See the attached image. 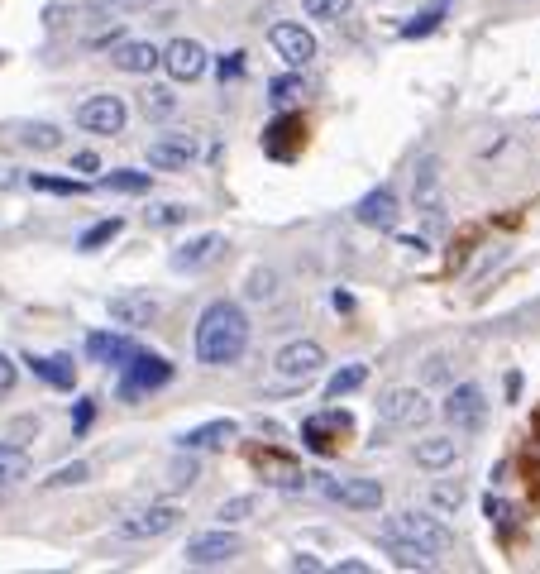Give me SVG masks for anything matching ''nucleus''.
<instances>
[{
    "mask_svg": "<svg viewBox=\"0 0 540 574\" xmlns=\"http://www.w3.org/2000/svg\"><path fill=\"white\" fill-rule=\"evenodd\" d=\"M192 350H196V364H206V369L239 364L244 350H249V311L239 302H211L201 311V321H196Z\"/></svg>",
    "mask_w": 540,
    "mask_h": 574,
    "instance_id": "f257e3e1",
    "label": "nucleus"
},
{
    "mask_svg": "<svg viewBox=\"0 0 540 574\" xmlns=\"http://www.w3.org/2000/svg\"><path fill=\"white\" fill-rule=\"evenodd\" d=\"M383 536H397V541H411V546H421V551H431L435 560L454 551V531L445 527V522H440L435 512H416V508L392 512L388 522H383Z\"/></svg>",
    "mask_w": 540,
    "mask_h": 574,
    "instance_id": "f03ea898",
    "label": "nucleus"
},
{
    "mask_svg": "<svg viewBox=\"0 0 540 574\" xmlns=\"http://www.w3.org/2000/svg\"><path fill=\"white\" fill-rule=\"evenodd\" d=\"M306 484L321 488L330 503H345L354 512H378L383 508V484L378 479H330V474H306Z\"/></svg>",
    "mask_w": 540,
    "mask_h": 574,
    "instance_id": "7ed1b4c3",
    "label": "nucleus"
},
{
    "mask_svg": "<svg viewBox=\"0 0 540 574\" xmlns=\"http://www.w3.org/2000/svg\"><path fill=\"white\" fill-rule=\"evenodd\" d=\"M239 551H244V541H239L230 527H220V531H196L192 541H187V551H182V560H187L192 570H220V565H230Z\"/></svg>",
    "mask_w": 540,
    "mask_h": 574,
    "instance_id": "20e7f679",
    "label": "nucleus"
},
{
    "mask_svg": "<svg viewBox=\"0 0 540 574\" xmlns=\"http://www.w3.org/2000/svg\"><path fill=\"white\" fill-rule=\"evenodd\" d=\"M378 417L388 421V426L421 431V426L435 417V407H431V398H426L421 388H388V393L378 398Z\"/></svg>",
    "mask_w": 540,
    "mask_h": 574,
    "instance_id": "39448f33",
    "label": "nucleus"
},
{
    "mask_svg": "<svg viewBox=\"0 0 540 574\" xmlns=\"http://www.w3.org/2000/svg\"><path fill=\"white\" fill-rule=\"evenodd\" d=\"M182 522V508L177 503H153V508H139L130 517H120L115 522V536L120 541H158V536H168V531Z\"/></svg>",
    "mask_w": 540,
    "mask_h": 574,
    "instance_id": "423d86ee",
    "label": "nucleus"
},
{
    "mask_svg": "<svg viewBox=\"0 0 540 574\" xmlns=\"http://www.w3.org/2000/svg\"><path fill=\"white\" fill-rule=\"evenodd\" d=\"M173 378V364L163 359V354H134L130 364L120 369V398L134 402V398H144V393H153V388H163Z\"/></svg>",
    "mask_w": 540,
    "mask_h": 574,
    "instance_id": "0eeeda50",
    "label": "nucleus"
},
{
    "mask_svg": "<svg viewBox=\"0 0 540 574\" xmlns=\"http://www.w3.org/2000/svg\"><path fill=\"white\" fill-rule=\"evenodd\" d=\"M225 249H230V240H225L220 230H206V235H196V240L177 244L173 254H168V268H173V273H206L211 264L225 259Z\"/></svg>",
    "mask_w": 540,
    "mask_h": 574,
    "instance_id": "6e6552de",
    "label": "nucleus"
},
{
    "mask_svg": "<svg viewBox=\"0 0 540 574\" xmlns=\"http://www.w3.org/2000/svg\"><path fill=\"white\" fill-rule=\"evenodd\" d=\"M77 125L91 134H120L130 125V106H125V96H110V91L87 96V101L77 106Z\"/></svg>",
    "mask_w": 540,
    "mask_h": 574,
    "instance_id": "1a4fd4ad",
    "label": "nucleus"
},
{
    "mask_svg": "<svg viewBox=\"0 0 540 574\" xmlns=\"http://www.w3.org/2000/svg\"><path fill=\"white\" fill-rule=\"evenodd\" d=\"M268 44H273V53H278L287 67H306L316 58V39H311V29L297 20L268 24Z\"/></svg>",
    "mask_w": 540,
    "mask_h": 574,
    "instance_id": "9d476101",
    "label": "nucleus"
},
{
    "mask_svg": "<svg viewBox=\"0 0 540 574\" xmlns=\"http://www.w3.org/2000/svg\"><path fill=\"white\" fill-rule=\"evenodd\" d=\"M273 369H278L287 383H306V378H316L325 369V350L316 340H287L273 359Z\"/></svg>",
    "mask_w": 540,
    "mask_h": 574,
    "instance_id": "9b49d317",
    "label": "nucleus"
},
{
    "mask_svg": "<svg viewBox=\"0 0 540 574\" xmlns=\"http://www.w3.org/2000/svg\"><path fill=\"white\" fill-rule=\"evenodd\" d=\"M440 412H445V421L459 426V431H478V426L488 421L483 388H478V383H459V388H450V398L440 402Z\"/></svg>",
    "mask_w": 540,
    "mask_h": 574,
    "instance_id": "f8f14e48",
    "label": "nucleus"
},
{
    "mask_svg": "<svg viewBox=\"0 0 540 574\" xmlns=\"http://www.w3.org/2000/svg\"><path fill=\"white\" fill-rule=\"evenodd\" d=\"M416 211L431 225H445V187H440V158L435 154L416 163Z\"/></svg>",
    "mask_w": 540,
    "mask_h": 574,
    "instance_id": "ddd939ff",
    "label": "nucleus"
},
{
    "mask_svg": "<svg viewBox=\"0 0 540 574\" xmlns=\"http://www.w3.org/2000/svg\"><path fill=\"white\" fill-rule=\"evenodd\" d=\"M163 72L173 77V82H196V77H206V67H211V53L196 44V39H173V44L163 48Z\"/></svg>",
    "mask_w": 540,
    "mask_h": 574,
    "instance_id": "4468645a",
    "label": "nucleus"
},
{
    "mask_svg": "<svg viewBox=\"0 0 540 574\" xmlns=\"http://www.w3.org/2000/svg\"><path fill=\"white\" fill-rule=\"evenodd\" d=\"M110 321L120 331H149L158 321V297L153 292H120V297H110Z\"/></svg>",
    "mask_w": 540,
    "mask_h": 574,
    "instance_id": "2eb2a0df",
    "label": "nucleus"
},
{
    "mask_svg": "<svg viewBox=\"0 0 540 574\" xmlns=\"http://www.w3.org/2000/svg\"><path fill=\"white\" fill-rule=\"evenodd\" d=\"M196 158V139L192 134H158L149 144V168L153 173H182L192 168Z\"/></svg>",
    "mask_w": 540,
    "mask_h": 574,
    "instance_id": "dca6fc26",
    "label": "nucleus"
},
{
    "mask_svg": "<svg viewBox=\"0 0 540 574\" xmlns=\"http://www.w3.org/2000/svg\"><path fill=\"white\" fill-rule=\"evenodd\" d=\"M349 431H354V421H349V412H316V417H306V426H302V441L311 445V450H321V455H330L335 445L345 441Z\"/></svg>",
    "mask_w": 540,
    "mask_h": 574,
    "instance_id": "f3484780",
    "label": "nucleus"
},
{
    "mask_svg": "<svg viewBox=\"0 0 540 574\" xmlns=\"http://www.w3.org/2000/svg\"><path fill=\"white\" fill-rule=\"evenodd\" d=\"M110 63L130 77H149L153 67L163 63V48H153L149 39H115L110 44Z\"/></svg>",
    "mask_w": 540,
    "mask_h": 574,
    "instance_id": "a211bd4d",
    "label": "nucleus"
},
{
    "mask_svg": "<svg viewBox=\"0 0 540 574\" xmlns=\"http://www.w3.org/2000/svg\"><path fill=\"white\" fill-rule=\"evenodd\" d=\"M354 221L368 225V230H397V221H402L397 192H392V187H378V192H368V197L354 206Z\"/></svg>",
    "mask_w": 540,
    "mask_h": 574,
    "instance_id": "6ab92c4d",
    "label": "nucleus"
},
{
    "mask_svg": "<svg viewBox=\"0 0 540 574\" xmlns=\"http://www.w3.org/2000/svg\"><path fill=\"white\" fill-rule=\"evenodd\" d=\"M134 354H139V345H134L130 335H115V331L87 335V359L91 364H115V369H125Z\"/></svg>",
    "mask_w": 540,
    "mask_h": 574,
    "instance_id": "aec40b11",
    "label": "nucleus"
},
{
    "mask_svg": "<svg viewBox=\"0 0 540 574\" xmlns=\"http://www.w3.org/2000/svg\"><path fill=\"white\" fill-rule=\"evenodd\" d=\"M235 436H239V421L216 417V421H201V426H192V431H182V436H177V445H182V450H216V445L235 441Z\"/></svg>",
    "mask_w": 540,
    "mask_h": 574,
    "instance_id": "412c9836",
    "label": "nucleus"
},
{
    "mask_svg": "<svg viewBox=\"0 0 540 574\" xmlns=\"http://www.w3.org/2000/svg\"><path fill=\"white\" fill-rule=\"evenodd\" d=\"M416 464H426V469H450L459 460V441L454 436H426V441H416Z\"/></svg>",
    "mask_w": 540,
    "mask_h": 574,
    "instance_id": "4be33fe9",
    "label": "nucleus"
},
{
    "mask_svg": "<svg viewBox=\"0 0 540 574\" xmlns=\"http://www.w3.org/2000/svg\"><path fill=\"white\" fill-rule=\"evenodd\" d=\"M29 369L44 378V383H53V388H72V383H77V364H72L67 354H48V359L34 354V359H29Z\"/></svg>",
    "mask_w": 540,
    "mask_h": 574,
    "instance_id": "5701e85b",
    "label": "nucleus"
},
{
    "mask_svg": "<svg viewBox=\"0 0 540 574\" xmlns=\"http://www.w3.org/2000/svg\"><path fill=\"white\" fill-rule=\"evenodd\" d=\"M101 192H125V197H144L153 187V173H134V168H115V173H106L101 182H96Z\"/></svg>",
    "mask_w": 540,
    "mask_h": 574,
    "instance_id": "b1692460",
    "label": "nucleus"
},
{
    "mask_svg": "<svg viewBox=\"0 0 540 574\" xmlns=\"http://www.w3.org/2000/svg\"><path fill=\"white\" fill-rule=\"evenodd\" d=\"M254 464H259L263 474H273L268 484H278V488H302L306 484L302 469H297L292 460H282V455H254Z\"/></svg>",
    "mask_w": 540,
    "mask_h": 574,
    "instance_id": "393cba45",
    "label": "nucleus"
},
{
    "mask_svg": "<svg viewBox=\"0 0 540 574\" xmlns=\"http://www.w3.org/2000/svg\"><path fill=\"white\" fill-rule=\"evenodd\" d=\"M364 383H368L364 364H345V369H335V374H330V383H325V402H340L345 393H359Z\"/></svg>",
    "mask_w": 540,
    "mask_h": 574,
    "instance_id": "a878e982",
    "label": "nucleus"
},
{
    "mask_svg": "<svg viewBox=\"0 0 540 574\" xmlns=\"http://www.w3.org/2000/svg\"><path fill=\"white\" fill-rule=\"evenodd\" d=\"M383 546L388 555L402 565V570H435V555L421 551V546H411V541H397V536H383Z\"/></svg>",
    "mask_w": 540,
    "mask_h": 574,
    "instance_id": "bb28decb",
    "label": "nucleus"
},
{
    "mask_svg": "<svg viewBox=\"0 0 540 574\" xmlns=\"http://www.w3.org/2000/svg\"><path fill=\"white\" fill-rule=\"evenodd\" d=\"M306 5V20H321V24H340L345 15H354V0H302Z\"/></svg>",
    "mask_w": 540,
    "mask_h": 574,
    "instance_id": "cd10ccee",
    "label": "nucleus"
},
{
    "mask_svg": "<svg viewBox=\"0 0 540 574\" xmlns=\"http://www.w3.org/2000/svg\"><path fill=\"white\" fill-rule=\"evenodd\" d=\"M15 479H29V455L20 445L0 441V484H15Z\"/></svg>",
    "mask_w": 540,
    "mask_h": 574,
    "instance_id": "c85d7f7f",
    "label": "nucleus"
},
{
    "mask_svg": "<svg viewBox=\"0 0 540 574\" xmlns=\"http://www.w3.org/2000/svg\"><path fill=\"white\" fill-rule=\"evenodd\" d=\"M139 111L149 115V120H168V115L177 111V96L168 87H153V91H144V96H139Z\"/></svg>",
    "mask_w": 540,
    "mask_h": 574,
    "instance_id": "c756f323",
    "label": "nucleus"
},
{
    "mask_svg": "<svg viewBox=\"0 0 540 574\" xmlns=\"http://www.w3.org/2000/svg\"><path fill=\"white\" fill-rule=\"evenodd\" d=\"M259 508V498H249V493H239V498H225L216 508V517L225 522V527H235V522H249V512Z\"/></svg>",
    "mask_w": 540,
    "mask_h": 574,
    "instance_id": "7c9ffc66",
    "label": "nucleus"
},
{
    "mask_svg": "<svg viewBox=\"0 0 540 574\" xmlns=\"http://www.w3.org/2000/svg\"><path fill=\"white\" fill-rule=\"evenodd\" d=\"M120 230H125V221H120V216H110V221H101V225H91L87 235H82V240H77V249H101V244H110L115 240V235H120Z\"/></svg>",
    "mask_w": 540,
    "mask_h": 574,
    "instance_id": "2f4dec72",
    "label": "nucleus"
},
{
    "mask_svg": "<svg viewBox=\"0 0 540 574\" xmlns=\"http://www.w3.org/2000/svg\"><path fill=\"white\" fill-rule=\"evenodd\" d=\"M431 503H435V512H459V503H464V488L440 479V484L431 488Z\"/></svg>",
    "mask_w": 540,
    "mask_h": 574,
    "instance_id": "473e14b6",
    "label": "nucleus"
},
{
    "mask_svg": "<svg viewBox=\"0 0 540 574\" xmlns=\"http://www.w3.org/2000/svg\"><path fill=\"white\" fill-rule=\"evenodd\" d=\"M297 96H302V77H297V72H287V77L273 82V101H278V106H292Z\"/></svg>",
    "mask_w": 540,
    "mask_h": 574,
    "instance_id": "72a5a7b5",
    "label": "nucleus"
},
{
    "mask_svg": "<svg viewBox=\"0 0 540 574\" xmlns=\"http://www.w3.org/2000/svg\"><path fill=\"white\" fill-rule=\"evenodd\" d=\"M29 187H34V192H82V182H77V177H29Z\"/></svg>",
    "mask_w": 540,
    "mask_h": 574,
    "instance_id": "f704fd0d",
    "label": "nucleus"
},
{
    "mask_svg": "<svg viewBox=\"0 0 540 574\" xmlns=\"http://www.w3.org/2000/svg\"><path fill=\"white\" fill-rule=\"evenodd\" d=\"M24 144H29V149H58V130H53V125H29V130H24Z\"/></svg>",
    "mask_w": 540,
    "mask_h": 574,
    "instance_id": "c9c22d12",
    "label": "nucleus"
},
{
    "mask_svg": "<svg viewBox=\"0 0 540 574\" xmlns=\"http://www.w3.org/2000/svg\"><path fill=\"white\" fill-rule=\"evenodd\" d=\"M87 474H91V469H87L82 460H77V464H63V469H58L53 479H44V484H48V488H72V484H82Z\"/></svg>",
    "mask_w": 540,
    "mask_h": 574,
    "instance_id": "e433bc0d",
    "label": "nucleus"
},
{
    "mask_svg": "<svg viewBox=\"0 0 540 574\" xmlns=\"http://www.w3.org/2000/svg\"><path fill=\"white\" fill-rule=\"evenodd\" d=\"M278 278H273V273H254V283H249V297H254V302H268V297H273V292H278Z\"/></svg>",
    "mask_w": 540,
    "mask_h": 574,
    "instance_id": "4c0bfd02",
    "label": "nucleus"
},
{
    "mask_svg": "<svg viewBox=\"0 0 540 574\" xmlns=\"http://www.w3.org/2000/svg\"><path fill=\"white\" fill-rule=\"evenodd\" d=\"M435 24H440V5H435V10H426V15H416V24H407L402 34H407V39H416V34H431Z\"/></svg>",
    "mask_w": 540,
    "mask_h": 574,
    "instance_id": "58836bf2",
    "label": "nucleus"
},
{
    "mask_svg": "<svg viewBox=\"0 0 540 574\" xmlns=\"http://www.w3.org/2000/svg\"><path fill=\"white\" fill-rule=\"evenodd\" d=\"M15 378H20V369H15V359L10 354H0V398L15 388Z\"/></svg>",
    "mask_w": 540,
    "mask_h": 574,
    "instance_id": "ea45409f",
    "label": "nucleus"
},
{
    "mask_svg": "<svg viewBox=\"0 0 540 574\" xmlns=\"http://www.w3.org/2000/svg\"><path fill=\"white\" fill-rule=\"evenodd\" d=\"M149 221H153V225H177V221H187V206H163L158 216L149 211Z\"/></svg>",
    "mask_w": 540,
    "mask_h": 574,
    "instance_id": "a19ab883",
    "label": "nucleus"
},
{
    "mask_svg": "<svg viewBox=\"0 0 540 574\" xmlns=\"http://www.w3.org/2000/svg\"><path fill=\"white\" fill-rule=\"evenodd\" d=\"M239 72H244V53H225V58H220V77L230 82V77H239Z\"/></svg>",
    "mask_w": 540,
    "mask_h": 574,
    "instance_id": "79ce46f5",
    "label": "nucleus"
},
{
    "mask_svg": "<svg viewBox=\"0 0 540 574\" xmlns=\"http://www.w3.org/2000/svg\"><path fill=\"white\" fill-rule=\"evenodd\" d=\"M173 488H187L196 484V464H173V479H168Z\"/></svg>",
    "mask_w": 540,
    "mask_h": 574,
    "instance_id": "37998d69",
    "label": "nucleus"
},
{
    "mask_svg": "<svg viewBox=\"0 0 540 574\" xmlns=\"http://www.w3.org/2000/svg\"><path fill=\"white\" fill-rule=\"evenodd\" d=\"M483 512H488L493 522H507V517H512V508H507L502 498H488V503H483Z\"/></svg>",
    "mask_w": 540,
    "mask_h": 574,
    "instance_id": "c03bdc74",
    "label": "nucleus"
},
{
    "mask_svg": "<svg viewBox=\"0 0 540 574\" xmlns=\"http://www.w3.org/2000/svg\"><path fill=\"white\" fill-rule=\"evenodd\" d=\"M101 163H96V154H77L72 158V173H96Z\"/></svg>",
    "mask_w": 540,
    "mask_h": 574,
    "instance_id": "a18cd8bd",
    "label": "nucleus"
},
{
    "mask_svg": "<svg viewBox=\"0 0 540 574\" xmlns=\"http://www.w3.org/2000/svg\"><path fill=\"white\" fill-rule=\"evenodd\" d=\"M91 426V402H82L77 412H72V431H87Z\"/></svg>",
    "mask_w": 540,
    "mask_h": 574,
    "instance_id": "49530a36",
    "label": "nucleus"
},
{
    "mask_svg": "<svg viewBox=\"0 0 540 574\" xmlns=\"http://www.w3.org/2000/svg\"><path fill=\"white\" fill-rule=\"evenodd\" d=\"M292 570H311V574H316V570H325V565L316 560V555H297V560H292Z\"/></svg>",
    "mask_w": 540,
    "mask_h": 574,
    "instance_id": "de8ad7c7",
    "label": "nucleus"
},
{
    "mask_svg": "<svg viewBox=\"0 0 540 574\" xmlns=\"http://www.w3.org/2000/svg\"><path fill=\"white\" fill-rule=\"evenodd\" d=\"M335 570H340V574H368V565H364V560H340Z\"/></svg>",
    "mask_w": 540,
    "mask_h": 574,
    "instance_id": "09e8293b",
    "label": "nucleus"
},
{
    "mask_svg": "<svg viewBox=\"0 0 540 574\" xmlns=\"http://www.w3.org/2000/svg\"><path fill=\"white\" fill-rule=\"evenodd\" d=\"M115 5H125V10H149L153 0H115Z\"/></svg>",
    "mask_w": 540,
    "mask_h": 574,
    "instance_id": "8fccbe9b",
    "label": "nucleus"
},
{
    "mask_svg": "<svg viewBox=\"0 0 540 574\" xmlns=\"http://www.w3.org/2000/svg\"><path fill=\"white\" fill-rule=\"evenodd\" d=\"M435 5H440V10H445V5H450V0H435Z\"/></svg>",
    "mask_w": 540,
    "mask_h": 574,
    "instance_id": "3c124183",
    "label": "nucleus"
},
{
    "mask_svg": "<svg viewBox=\"0 0 540 574\" xmlns=\"http://www.w3.org/2000/svg\"><path fill=\"white\" fill-rule=\"evenodd\" d=\"M0 58H5V53H0Z\"/></svg>",
    "mask_w": 540,
    "mask_h": 574,
    "instance_id": "603ef678",
    "label": "nucleus"
}]
</instances>
